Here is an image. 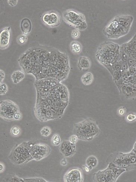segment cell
<instances>
[{"mask_svg":"<svg viewBox=\"0 0 136 182\" xmlns=\"http://www.w3.org/2000/svg\"><path fill=\"white\" fill-rule=\"evenodd\" d=\"M125 73L123 69H121L120 71H114L113 72L112 76L113 80L116 82L121 78L122 76Z\"/></svg>","mask_w":136,"mask_h":182,"instance_id":"44dd1931","label":"cell"},{"mask_svg":"<svg viewBox=\"0 0 136 182\" xmlns=\"http://www.w3.org/2000/svg\"><path fill=\"white\" fill-rule=\"evenodd\" d=\"M127 63L128 68H129L136 63V60L132 58H128Z\"/></svg>","mask_w":136,"mask_h":182,"instance_id":"d6a6232c","label":"cell"},{"mask_svg":"<svg viewBox=\"0 0 136 182\" xmlns=\"http://www.w3.org/2000/svg\"><path fill=\"white\" fill-rule=\"evenodd\" d=\"M70 48L71 51L74 54H80L82 50V46L81 43L77 41L72 42L71 43Z\"/></svg>","mask_w":136,"mask_h":182,"instance_id":"d6986e66","label":"cell"},{"mask_svg":"<svg viewBox=\"0 0 136 182\" xmlns=\"http://www.w3.org/2000/svg\"><path fill=\"white\" fill-rule=\"evenodd\" d=\"M124 97L127 99H131L136 97V88L127 85Z\"/></svg>","mask_w":136,"mask_h":182,"instance_id":"ffe728a7","label":"cell"},{"mask_svg":"<svg viewBox=\"0 0 136 182\" xmlns=\"http://www.w3.org/2000/svg\"><path fill=\"white\" fill-rule=\"evenodd\" d=\"M5 74L4 71L0 69V84L2 83L5 79Z\"/></svg>","mask_w":136,"mask_h":182,"instance_id":"1f68e13d","label":"cell"},{"mask_svg":"<svg viewBox=\"0 0 136 182\" xmlns=\"http://www.w3.org/2000/svg\"><path fill=\"white\" fill-rule=\"evenodd\" d=\"M86 165L89 168L90 170H92L98 165V161L96 157L91 155L86 158Z\"/></svg>","mask_w":136,"mask_h":182,"instance_id":"ac0fdd59","label":"cell"},{"mask_svg":"<svg viewBox=\"0 0 136 182\" xmlns=\"http://www.w3.org/2000/svg\"><path fill=\"white\" fill-rule=\"evenodd\" d=\"M41 20L45 25L50 28L58 27L61 22L59 14L54 11L45 12L41 17Z\"/></svg>","mask_w":136,"mask_h":182,"instance_id":"9c48e42d","label":"cell"},{"mask_svg":"<svg viewBox=\"0 0 136 182\" xmlns=\"http://www.w3.org/2000/svg\"><path fill=\"white\" fill-rule=\"evenodd\" d=\"M11 133L14 136L17 137L19 136L21 133L20 128L18 126H14L11 129Z\"/></svg>","mask_w":136,"mask_h":182,"instance_id":"cb8c5ba5","label":"cell"},{"mask_svg":"<svg viewBox=\"0 0 136 182\" xmlns=\"http://www.w3.org/2000/svg\"><path fill=\"white\" fill-rule=\"evenodd\" d=\"M94 76L91 72H87L83 74L81 80L82 83L86 86H89L92 83L94 80Z\"/></svg>","mask_w":136,"mask_h":182,"instance_id":"e0dca14e","label":"cell"},{"mask_svg":"<svg viewBox=\"0 0 136 182\" xmlns=\"http://www.w3.org/2000/svg\"><path fill=\"white\" fill-rule=\"evenodd\" d=\"M136 143L129 153L115 152L110 155L106 160L107 165L111 164L120 168L125 169L126 171L136 169Z\"/></svg>","mask_w":136,"mask_h":182,"instance_id":"277c9868","label":"cell"},{"mask_svg":"<svg viewBox=\"0 0 136 182\" xmlns=\"http://www.w3.org/2000/svg\"><path fill=\"white\" fill-rule=\"evenodd\" d=\"M20 27L23 35L27 36L32 32V25L30 19L27 18H24L21 20Z\"/></svg>","mask_w":136,"mask_h":182,"instance_id":"5bb4252c","label":"cell"},{"mask_svg":"<svg viewBox=\"0 0 136 182\" xmlns=\"http://www.w3.org/2000/svg\"><path fill=\"white\" fill-rule=\"evenodd\" d=\"M92 63L90 59L87 57L83 56L79 57L78 67L80 70L87 69L91 68Z\"/></svg>","mask_w":136,"mask_h":182,"instance_id":"9a60e30c","label":"cell"},{"mask_svg":"<svg viewBox=\"0 0 136 182\" xmlns=\"http://www.w3.org/2000/svg\"><path fill=\"white\" fill-rule=\"evenodd\" d=\"M8 91V88L7 84L3 83L0 84V95L6 94Z\"/></svg>","mask_w":136,"mask_h":182,"instance_id":"484cf974","label":"cell"},{"mask_svg":"<svg viewBox=\"0 0 136 182\" xmlns=\"http://www.w3.org/2000/svg\"><path fill=\"white\" fill-rule=\"evenodd\" d=\"M52 142L54 146L60 145L61 143V139L59 135L58 134L54 135L52 138Z\"/></svg>","mask_w":136,"mask_h":182,"instance_id":"7402d4cb","label":"cell"},{"mask_svg":"<svg viewBox=\"0 0 136 182\" xmlns=\"http://www.w3.org/2000/svg\"><path fill=\"white\" fill-rule=\"evenodd\" d=\"M80 35H81V32H80V31L78 30V29H75L72 31L71 36L72 38L76 39L79 38Z\"/></svg>","mask_w":136,"mask_h":182,"instance_id":"83f0119b","label":"cell"},{"mask_svg":"<svg viewBox=\"0 0 136 182\" xmlns=\"http://www.w3.org/2000/svg\"><path fill=\"white\" fill-rule=\"evenodd\" d=\"M28 38L27 36L24 35H19L17 39V41L18 44L20 45H23L25 44L27 42Z\"/></svg>","mask_w":136,"mask_h":182,"instance_id":"4316f807","label":"cell"},{"mask_svg":"<svg viewBox=\"0 0 136 182\" xmlns=\"http://www.w3.org/2000/svg\"><path fill=\"white\" fill-rule=\"evenodd\" d=\"M60 164L62 166H65L68 164V161L67 159L65 158H63L62 159L60 162Z\"/></svg>","mask_w":136,"mask_h":182,"instance_id":"e575fe53","label":"cell"},{"mask_svg":"<svg viewBox=\"0 0 136 182\" xmlns=\"http://www.w3.org/2000/svg\"><path fill=\"white\" fill-rule=\"evenodd\" d=\"M5 169V166L2 162H0V173L4 171Z\"/></svg>","mask_w":136,"mask_h":182,"instance_id":"8d00e7d4","label":"cell"},{"mask_svg":"<svg viewBox=\"0 0 136 182\" xmlns=\"http://www.w3.org/2000/svg\"><path fill=\"white\" fill-rule=\"evenodd\" d=\"M35 113L41 122L60 119L69 104V92L61 82L52 79L35 81Z\"/></svg>","mask_w":136,"mask_h":182,"instance_id":"7a4b0ae2","label":"cell"},{"mask_svg":"<svg viewBox=\"0 0 136 182\" xmlns=\"http://www.w3.org/2000/svg\"><path fill=\"white\" fill-rule=\"evenodd\" d=\"M63 180L66 182H83L84 181L83 171L79 168H71L65 174Z\"/></svg>","mask_w":136,"mask_h":182,"instance_id":"30bf717a","label":"cell"},{"mask_svg":"<svg viewBox=\"0 0 136 182\" xmlns=\"http://www.w3.org/2000/svg\"><path fill=\"white\" fill-rule=\"evenodd\" d=\"M63 18L66 23L80 31L84 30L87 27L86 18L82 13L73 9H68L63 14Z\"/></svg>","mask_w":136,"mask_h":182,"instance_id":"8992f818","label":"cell"},{"mask_svg":"<svg viewBox=\"0 0 136 182\" xmlns=\"http://www.w3.org/2000/svg\"><path fill=\"white\" fill-rule=\"evenodd\" d=\"M24 72L31 74L35 80L52 79L61 82L70 72L69 57L52 47L33 43L18 60Z\"/></svg>","mask_w":136,"mask_h":182,"instance_id":"6da1fadb","label":"cell"},{"mask_svg":"<svg viewBox=\"0 0 136 182\" xmlns=\"http://www.w3.org/2000/svg\"><path fill=\"white\" fill-rule=\"evenodd\" d=\"M119 24L128 32L130 30L134 18L131 15H119L115 17Z\"/></svg>","mask_w":136,"mask_h":182,"instance_id":"4fadbf2b","label":"cell"},{"mask_svg":"<svg viewBox=\"0 0 136 182\" xmlns=\"http://www.w3.org/2000/svg\"><path fill=\"white\" fill-rule=\"evenodd\" d=\"M104 32L105 35L110 39H118L127 35L128 32L120 25L115 17L105 27Z\"/></svg>","mask_w":136,"mask_h":182,"instance_id":"ba28073f","label":"cell"},{"mask_svg":"<svg viewBox=\"0 0 136 182\" xmlns=\"http://www.w3.org/2000/svg\"><path fill=\"white\" fill-rule=\"evenodd\" d=\"M41 133L43 137H48L51 133V129L49 127H43L41 130Z\"/></svg>","mask_w":136,"mask_h":182,"instance_id":"603a6c76","label":"cell"},{"mask_svg":"<svg viewBox=\"0 0 136 182\" xmlns=\"http://www.w3.org/2000/svg\"><path fill=\"white\" fill-rule=\"evenodd\" d=\"M7 1L9 5L11 7H15L18 3V0H8Z\"/></svg>","mask_w":136,"mask_h":182,"instance_id":"836d02e7","label":"cell"},{"mask_svg":"<svg viewBox=\"0 0 136 182\" xmlns=\"http://www.w3.org/2000/svg\"><path fill=\"white\" fill-rule=\"evenodd\" d=\"M18 111H20L19 106L13 101L6 100L0 102V117L5 120H14V115Z\"/></svg>","mask_w":136,"mask_h":182,"instance_id":"52a82bcc","label":"cell"},{"mask_svg":"<svg viewBox=\"0 0 136 182\" xmlns=\"http://www.w3.org/2000/svg\"><path fill=\"white\" fill-rule=\"evenodd\" d=\"M23 70H17L12 73L11 79L14 84H17L21 82L25 77V74Z\"/></svg>","mask_w":136,"mask_h":182,"instance_id":"2e32d148","label":"cell"},{"mask_svg":"<svg viewBox=\"0 0 136 182\" xmlns=\"http://www.w3.org/2000/svg\"><path fill=\"white\" fill-rule=\"evenodd\" d=\"M136 119V115L135 113H128L125 116V119L127 122L132 123L135 122Z\"/></svg>","mask_w":136,"mask_h":182,"instance_id":"d4e9b609","label":"cell"},{"mask_svg":"<svg viewBox=\"0 0 136 182\" xmlns=\"http://www.w3.org/2000/svg\"><path fill=\"white\" fill-rule=\"evenodd\" d=\"M83 168L84 171L86 172V173H89L90 172V169L86 164L83 166Z\"/></svg>","mask_w":136,"mask_h":182,"instance_id":"d590c367","label":"cell"},{"mask_svg":"<svg viewBox=\"0 0 136 182\" xmlns=\"http://www.w3.org/2000/svg\"><path fill=\"white\" fill-rule=\"evenodd\" d=\"M60 150L65 157H71L76 153V146L69 141H64L61 144Z\"/></svg>","mask_w":136,"mask_h":182,"instance_id":"7c38bea8","label":"cell"},{"mask_svg":"<svg viewBox=\"0 0 136 182\" xmlns=\"http://www.w3.org/2000/svg\"><path fill=\"white\" fill-rule=\"evenodd\" d=\"M106 168L99 171L93 174V180L94 182H115L123 172L126 171L125 169L120 168L108 164Z\"/></svg>","mask_w":136,"mask_h":182,"instance_id":"5b68a950","label":"cell"},{"mask_svg":"<svg viewBox=\"0 0 136 182\" xmlns=\"http://www.w3.org/2000/svg\"><path fill=\"white\" fill-rule=\"evenodd\" d=\"M22 115L20 111L17 112L14 115V120H20L22 119Z\"/></svg>","mask_w":136,"mask_h":182,"instance_id":"4dcf8cb0","label":"cell"},{"mask_svg":"<svg viewBox=\"0 0 136 182\" xmlns=\"http://www.w3.org/2000/svg\"><path fill=\"white\" fill-rule=\"evenodd\" d=\"M11 37V29L10 27L5 28L0 31V49L4 50L8 47Z\"/></svg>","mask_w":136,"mask_h":182,"instance_id":"8fae6325","label":"cell"},{"mask_svg":"<svg viewBox=\"0 0 136 182\" xmlns=\"http://www.w3.org/2000/svg\"><path fill=\"white\" fill-rule=\"evenodd\" d=\"M126 110L125 107L121 106L119 107L117 110V113L119 116H124L126 113Z\"/></svg>","mask_w":136,"mask_h":182,"instance_id":"f1b7e54d","label":"cell"},{"mask_svg":"<svg viewBox=\"0 0 136 182\" xmlns=\"http://www.w3.org/2000/svg\"><path fill=\"white\" fill-rule=\"evenodd\" d=\"M101 131L95 121L86 119L74 125V133L78 139L85 141L92 140L100 134Z\"/></svg>","mask_w":136,"mask_h":182,"instance_id":"3957f363","label":"cell"},{"mask_svg":"<svg viewBox=\"0 0 136 182\" xmlns=\"http://www.w3.org/2000/svg\"><path fill=\"white\" fill-rule=\"evenodd\" d=\"M78 138L76 135L74 134L69 137V141L72 143L76 144L78 142Z\"/></svg>","mask_w":136,"mask_h":182,"instance_id":"f546056e","label":"cell"}]
</instances>
